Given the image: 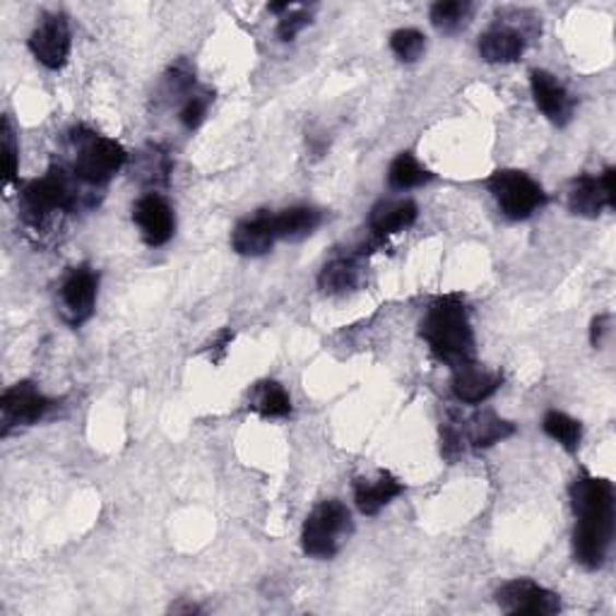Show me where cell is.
Here are the masks:
<instances>
[{"label":"cell","mask_w":616,"mask_h":616,"mask_svg":"<svg viewBox=\"0 0 616 616\" xmlns=\"http://www.w3.org/2000/svg\"><path fill=\"white\" fill-rule=\"evenodd\" d=\"M496 602H499V607L508 614L552 616L561 609V600L556 592L528 578H518L501 585L499 592H496Z\"/></svg>","instance_id":"ba28073f"},{"label":"cell","mask_w":616,"mask_h":616,"mask_svg":"<svg viewBox=\"0 0 616 616\" xmlns=\"http://www.w3.org/2000/svg\"><path fill=\"white\" fill-rule=\"evenodd\" d=\"M352 532L350 508L337 501H321L308 513L301 530V547L313 559H333Z\"/></svg>","instance_id":"3957f363"},{"label":"cell","mask_w":616,"mask_h":616,"mask_svg":"<svg viewBox=\"0 0 616 616\" xmlns=\"http://www.w3.org/2000/svg\"><path fill=\"white\" fill-rule=\"evenodd\" d=\"M70 46H73V37H70V25L63 13L44 15L29 37L32 56L49 70H61L68 63Z\"/></svg>","instance_id":"9c48e42d"},{"label":"cell","mask_w":616,"mask_h":616,"mask_svg":"<svg viewBox=\"0 0 616 616\" xmlns=\"http://www.w3.org/2000/svg\"><path fill=\"white\" fill-rule=\"evenodd\" d=\"M405 491V484L395 479L390 472H378L376 479L354 482V501L364 516H378L383 508Z\"/></svg>","instance_id":"e0dca14e"},{"label":"cell","mask_w":616,"mask_h":616,"mask_svg":"<svg viewBox=\"0 0 616 616\" xmlns=\"http://www.w3.org/2000/svg\"><path fill=\"white\" fill-rule=\"evenodd\" d=\"M78 157H75V179L90 186H102L111 181L123 169L128 159L121 142L104 138L97 133L75 135Z\"/></svg>","instance_id":"8992f818"},{"label":"cell","mask_w":616,"mask_h":616,"mask_svg":"<svg viewBox=\"0 0 616 616\" xmlns=\"http://www.w3.org/2000/svg\"><path fill=\"white\" fill-rule=\"evenodd\" d=\"M434 179V174L422 167L417 157L410 152H402L393 159L388 169V183L395 191H410V188H419L424 183H429Z\"/></svg>","instance_id":"7402d4cb"},{"label":"cell","mask_w":616,"mask_h":616,"mask_svg":"<svg viewBox=\"0 0 616 616\" xmlns=\"http://www.w3.org/2000/svg\"><path fill=\"white\" fill-rule=\"evenodd\" d=\"M525 54V34L508 27L494 25L479 37V56L487 63H516Z\"/></svg>","instance_id":"2e32d148"},{"label":"cell","mask_w":616,"mask_h":616,"mask_svg":"<svg viewBox=\"0 0 616 616\" xmlns=\"http://www.w3.org/2000/svg\"><path fill=\"white\" fill-rule=\"evenodd\" d=\"M467 441L475 448H489L508 436L516 434V426L501 417H496L491 410H482L475 417L467 419Z\"/></svg>","instance_id":"ffe728a7"},{"label":"cell","mask_w":616,"mask_h":616,"mask_svg":"<svg viewBox=\"0 0 616 616\" xmlns=\"http://www.w3.org/2000/svg\"><path fill=\"white\" fill-rule=\"evenodd\" d=\"M97 287L99 277L97 272L87 265H78L70 270L61 287V304L63 313L73 325H82L94 313L97 304Z\"/></svg>","instance_id":"8fae6325"},{"label":"cell","mask_w":616,"mask_h":616,"mask_svg":"<svg viewBox=\"0 0 616 616\" xmlns=\"http://www.w3.org/2000/svg\"><path fill=\"white\" fill-rule=\"evenodd\" d=\"M390 49L398 56V61L402 63H414L419 61L426 51V37L419 29H398L393 32V37H390Z\"/></svg>","instance_id":"484cf974"},{"label":"cell","mask_w":616,"mask_h":616,"mask_svg":"<svg viewBox=\"0 0 616 616\" xmlns=\"http://www.w3.org/2000/svg\"><path fill=\"white\" fill-rule=\"evenodd\" d=\"M275 241H277V232L270 212H258V215L239 222L232 234L234 251L246 258L265 256L270 248L275 246Z\"/></svg>","instance_id":"5bb4252c"},{"label":"cell","mask_w":616,"mask_h":616,"mask_svg":"<svg viewBox=\"0 0 616 616\" xmlns=\"http://www.w3.org/2000/svg\"><path fill=\"white\" fill-rule=\"evenodd\" d=\"M362 282V268L357 265V260L352 258H337L333 263H328L321 275H318V287L325 294H347L352 289H357Z\"/></svg>","instance_id":"44dd1931"},{"label":"cell","mask_w":616,"mask_h":616,"mask_svg":"<svg viewBox=\"0 0 616 616\" xmlns=\"http://www.w3.org/2000/svg\"><path fill=\"white\" fill-rule=\"evenodd\" d=\"M609 325V318L607 316H597L595 321H592V330H590V340H592V345L600 347L602 345V337L604 333H607V328Z\"/></svg>","instance_id":"f546056e"},{"label":"cell","mask_w":616,"mask_h":616,"mask_svg":"<svg viewBox=\"0 0 616 616\" xmlns=\"http://www.w3.org/2000/svg\"><path fill=\"white\" fill-rule=\"evenodd\" d=\"M54 407V402L42 395L32 383H17L8 388L0 398V412H3V434L13 426H29L46 417V412Z\"/></svg>","instance_id":"30bf717a"},{"label":"cell","mask_w":616,"mask_h":616,"mask_svg":"<svg viewBox=\"0 0 616 616\" xmlns=\"http://www.w3.org/2000/svg\"><path fill=\"white\" fill-rule=\"evenodd\" d=\"M308 25H311V15H308L306 10H294V13L289 10V13L282 15V20H280L277 37H280V42H292L296 34L306 29Z\"/></svg>","instance_id":"f1b7e54d"},{"label":"cell","mask_w":616,"mask_h":616,"mask_svg":"<svg viewBox=\"0 0 616 616\" xmlns=\"http://www.w3.org/2000/svg\"><path fill=\"white\" fill-rule=\"evenodd\" d=\"M321 220H323L321 212L306 205H294L277 212V215H272L277 239H287V241H301L306 236H311L318 227H321Z\"/></svg>","instance_id":"d6986e66"},{"label":"cell","mask_w":616,"mask_h":616,"mask_svg":"<svg viewBox=\"0 0 616 616\" xmlns=\"http://www.w3.org/2000/svg\"><path fill=\"white\" fill-rule=\"evenodd\" d=\"M78 186L66 174V169L54 167L44 179H37L25 186L22 191L20 205H22V217L32 227H39L42 222L49 220L56 212H70L78 205Z\"/></svg>","instance_id":"277c9868"},{"label":"cell","mask_w":616,"mask_h":616,"mask_svg":"<svg viewBox=\"0 0 616 616\" xmlns=\"http://www.w3.org/2000/svg\"><path fill=\"white\" fill-rule=\"evenodd\" d=\"M133 220L138 224L142 241L147 246L157 248L171 241L176 229V217L171 205L167 203V198H162L159 193L142 196L133 208Z\"/></svg>","instance_id":"7c38bea8"},{"label":"cell","mask_w":616,"mask_h":616,"mask_svg":"<svg viewBox=\"0 0 616 616\" xmlns=\"http://www.w3.org/2000/svg\"><path fill=\"white\" fill-rule=\"evenodd\" d=\"M417 217L419 210L412 200H383L371 210L369 227L376 236H390L410 229Z\"/></svg>","instance_id":"ac0fdd59"},{"label":"cell","mask_w":616,"mask_h":616,"mask_svg":"<svg viewBox=\"0 0 616 616\" xmlns=\"http://www.w3.org/2000/svg\"><path fill=\"white\" fill-rule=\"evenodd\" d=\"M422 337L434 357L453 369L475 359V333L467 308L458 294L441 296L429 306L422 321Z\"/></svg>","instance_id":"7a4b0ae2"},{"label":"cell","mask_w":616,"mask_h":616,"mask_svg":"<svg viewBox=\"0 0 616 616\" xmlns=\"http://www.w3.org/2000/svg\"><path fill=\"white\" fill-rule=\"evenodd\" d=\"M501 374L487 371L479 364L470 362L465 366H458L453 374V395L460 402H467V405H479V402L489 400L501 388Z\"/></svg>","instance_id":"9a60e30c"},{"label":"cell","mask_w":616,"mask_h":616,"mask_svg":"<svg viewBox=\"0 0 616 616\" xmlns=\"http://www.w3.org/2000/svg\"><path fill=\"white\" fill-rule=\"evenodd\" d=\"M487 188L504 215L516 222L532 217L540 208H544V203H547L544 188L532 179V176L518 169L496 171L487 181Z\"/></svg>","instance_id":"5b68a950"},{"label":"cell","mask_w":616,"mask_h":616,"mask_svg":"<svg viewBox=\"0 0 616 616\" xmlns=\"http://www.w3.org/2000/svg\"><path fill=\"white\" fill-rule=\"evenodd\" d=\"M532 97H535L537 109L556 126H566L573 116V97L566 90L564 82L547 73V70H532L530 73Z\"/></svg>","instance_id":"4fadbf2b"},{"label":"cell","mask_w":616,"mask_h":616,"mask_svg":"<svg viewBox=\"0 0 616 616\" xmlns=\"http://www.w3.org/2000/svg\"><path fill=\"white\" fill-rule=\"evenodd\" d=\"M208 106H210V92H193L188 94V99L181 109V123L188 130H196L200 123L205 121V114H208Z\"/></svg>","instance_id":"4316f807"},{"label":"cell","mask_w":616,"mask_h":616,"mask_svg":"<svg viewBox=\"0 0 616 616\" xmlns=\"http://www.w3.org/2000/svg\"><path fill=\"white\" fill-rule=\"evenodd\" d=\"M576 511V561L590 571L604 566L614 537V487L609 479L580 472L571 484Z\"/></svg>","instance_id":"6da1fadb"},{"label":"cell","mask_w":616,"mask_h":616,"mask_svg":"<svg viewBox=\"0 0 616 616\" xmlns=\"http://www.w3.org/2000/svg\"><path fill=\"white\" fill-rule=\"evenodd\" d=\"M251 410H256L258 414H263V417H287L292 412V398L284 386H280L277 381H265V383H258L253 390V398H251Z\"/></svg>","instance_id":"603a6c76"},{"label":"cell","mask_w":616,"mask_h":616,"mask_svg":"<svg viewBox=\"0 0 616 616\" xmlns=\"http://www.w3.org/2000/svg\"><path fill=\"white\" fill-rule=\"evenodd\" d=\"M542 429L549 438H554L556 443L564 446L568 453L578 450L580 441H583V424L573 417H568L566 412H559V410H552L544 414Z\"/></svg>","instance_id":"cb8c5ba5"},{"label":"cell","mask_w":616,"mask_h":616,"mask_svg":"<svg viewBox=\"0 0 616 616\" xmlns=\"http://www.w3.org/2000/svg\"><path fill=\"white\" fill-rule=\"evenodd\" d=\"M616 208V188H614V169H604L600 176L583 174L568 186V210L578 217L595 220L602 210Z\"/></svg>","instance_id":"52a82bcc"},{"label":"cell","mask_w":616,"mask_h":616,"mask_svg":"<svg viewBox=\"0 0 616 616\" xmlns=\"http://www.w3.org/2000/svg\"><path fill=\"white\" fill-rule=\"evenodd\" d=\"M3 154H5V186H10L17 179V169H20L17 142H15L13 126H10V118H3Z\"/></svg>","instance_id":"83f0119b"},{"label":"cell","mask_w":616,"mask_h":616,"mask_svg":"<svg viewBox=\"0 0 616 616\" xmlns=\"http://www.w3.org/2000/svg\"><path fill=\"white\" fill-rule=\"evenodd\" d=\"M472 13V5L467 0H441V3L431 5V25L438 32H458L465 25Z\"/></svg>","instance_id":"d4e9b609"},{"label":"cell","mask_w":616,"mask_h":616,"mask_svg":"<svg viewBox=\"0 0 616 616\" xmlns=\"http://www.w3.org/2000/svg\"><path fill=\"white\" fill-rule=\"evenodd\" d=\"M171 612H174V614H179V612H188V614H196V612H200V609L196 607V604H174V607H171Z\"/></svg>","instance_id":"4dcf8cb0"}]
</instances>
